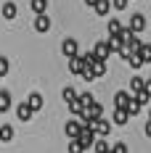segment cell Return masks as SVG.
I'll use <instances>...</instances> for the list:
<instances>
[{
  "instance_id": "1",
  "label": "cell",
  "mask_w": 151,
  "mask_h": 153,
  "mask_svg": "<svg viewBox=\"0 0 151 153\" xmlns=\"http://www.w3.org/2000/svg\"><path fill=\"white\" fill-rule=\"evenodd\" d=\"M88 127H90L98 137H106V135L111 132V124L106 122V119H101V116H98V119H90V124H88Z\"/></svg>"
},
{
  "instance_id": "2",
  "label": "cell",
  "mask_w": 151,
  "mask_h": 153,
  "mask_svg": "<svg viewBox=\"0 0 151 153\" xmlns=\"http://www.w3.org/2000/svg\"><path fill=\"white\" fill-rule=\"evenodd\" d=\"M77 140H80V143H82V148L88 151V148H93V145H95V140H98V135L93 132L90 127H82V132L77 135Z\"/></svg>"
},
{
  "instance_id": "3",
  "label": "cell",
  "mask_w": 151,
  "mask_h": 153,
  "mask_svg": "<svg viewBox=\"0 0 151 153\" xmlns=\"http://www.w3.org/2000/svg\"><path fill=\"white\" fill-rule=\"evenodd\" d=\"M61 53H64L66 58H72V56H77V53H80V45H77L74 37H66V40L61 42Z\"/></svg>"
},
{
  "instance_id": "4",
  "label": "cell",
  "mask_w": 151,
  "mask_h": 153,
  "mask_svg": "<svg viewBox=\"0 0 151 153\" xmlns=\"http://www.w3.org/2000/svg\"><path fill=\"white\" fill-rule=\"evenodd\" d=\"M127 27L135 32V34H140V32L146 29V16H143V13H133V16H130V24H127Z\"/></svg>"
},
{
  "instance_id": "5",
  "label": "cell",
  "mask_w": 151,
  "mask_h": 153,
  "mask_svg": "<svg viewBox=\"0 0 151 153\" xmlns=\"http://www.w3.org/2000/svg\"><path fill=\"white\" fill-rule=\"evenodd\" d=\"M35 32H40V34L50 32V16L48 13H37V19H35Z\"/></svg>"
},
{
  "instance_id": "6",
  "label": "cell",
  "mask_w": 151,
  "mask_h": 153,
  "mask_svg": "<svg viewBox=\"0 0 151 153\" xmlns=\"http://www.w3.org/2000/svg\"><path fill=\"white\" fill-rule=\"evenodd\" d=\"M93 53H95V58H98V61H106V58L111 56V48H109V40H104V42H95Z\"/></svg>"
},
{
  "instance_id": "7",
  "label": "cell",
  "mask_w": 151,
  "mask_h": 153,
  "mask_svg": "<svg viewBox=\"0 0 151 153\" xmlns=\"http://www.w3.org/2000/svg\"><path fill=\"white\" fill-rule=\"evenodd\" d=\"M64 132L69 135V140H72V137H77V135L82 132V122H80V119H69V122L64 124Z\"/></svg>"
},
{
  "instance_id": "8",
  "label": "cell",
  "mask_w": 151,
  "mask_h": 153,
  "mask_svg": "<svg viewBox=\"0 0 151 153\" xmlns=\"http://www.w3.org/2000/svg\"><path fill=\"white\" fill-rule=\"evenodd\" d=\"M85 66H88V63L82 61V56H80V53L69 58V71H72V74H82V71H85Z\"/></svg>"
},
{
  "instance_id": "9",
  "label": "cell",
  "mask_w": 151,
  "mask_h": 153,
  "mask_svg": "<svg viewBox=\"0 0 151 153\" xmlns=\"http://www.w3.org/2000/svg\"><path fill=\"white\" fill-rule=\"evenodd\" d=\"M133 100V95L127 90H119L117 95H114V108H127V103Z\"/></svg>"
},
{
  "instance_id": "10",
  "label": "cell",
  "mask_w": 151,
  "mask_h": 153,
  "mask_svg": "<svg viewBox=\"0 0 151 153\" xmlns=\"http://www.w3.org/2000/svg\"><path fill=\"white\" fill-rule=\"evenodd\" d=\"M16 116H19L21 122H29L32 116H35V111H32V106H29V103H21V106L16 108Z\"/></svg>"
},
{
  "instance_id": "11",
  "label": "cell",
  "mask_w": 151,
  "mask_h": 153,
  "mask_svg": "<svg viewBox=\"0 0 151 153\" xmlns=\"http://www.w3.org/2000/svg\"><path fill=\"white\" fill-rule=\"evenodd\" d=\"M85 116H90V119H98V116H104V106H101L98 100H93L90 106L85 108Z\"/></svg>"
},
{
  "instance_id": "12",
  "label": "cell",
  "mask_w": 151,
  "mask_h": 153,
  "mask_svg": "<svg viewBox=\"0 0 151 153\" xmlns=\"http://www.w3.org/2000/svg\"><path fill=\"white\" fill-rule=\"evenodd\" d=\"M127 122H130V114H127V108H114V124L125 127Z\"/></svg>"
},
{
  "instance_id": "13",
  "label": "cell",
  "mask_w": 151,
  "mask_h": 153,
  "mask_svg": "<svg viewBox=\"0 0 151 153\" xmlns=\"http://www.w3.org/2000/svg\"><path fill=\"white\" fill-rule=\"evenodd\" d=\"M93 11L98 16H106L109 11H111V0H95V5H93Z\"/></svg>"
},
{
  "instance_id": "14",
  "label": "cell",
  "mask_w": 151,
  "mask_h": 153,
  "mask_svg": "<svg viewBox=\"0 0 151 153\" xmlns=\"http://www.w3.org/2000/svg\"><path fill=\"white\" fill-rule=\"evenodd\" d=\"M3 19H16V3L14 0H8V3H3Z\"/></svg>"
},
{
  "instance_id": "15",
  "label": "cell",
  "mask_w": 151,
  "mask_h": 153,
  "mask_svg": "<svg viewBox=\"0 0 151 153\" xmlns=\"http://www.w3.org/2000/svg\"><path fill=\"white\" fill-rule=\"evenodd\" d=\"M109 48H111V53H119V50H125V42H122L119 34H111V37H109Z\"/></svg>"
},
{
  "instance_id": "16",
  "label": "cell",
  "mask_w": 151,
  "mask_h": 153,
  "mask_svg": "<svg viewBox=\"0 0 151 153\" xmlns=\"http://www.w3.org/2000/svg\"><path fill=\"white\" fill-rule=\"evenodd\" d=\"M14 140V127L11 124H3L0 127V143H11Z\"/></svg>"
},
{
  "instance_id": "17",
  "label": "cell",
  "mask_w": 151,
  "mask_h": 153,
  "mask_svg": "<svg viewBox=\"0 0 151 153\" xmlns=\"http://www.w3.org/2000/svg\"><path fill=\"white\" fill-rule=\"evenodd\" d=\"M11 108V92L8 90H0V114H5Z\"/></svg>"
},
{
  "instance_id": "18",
  "label": "cell",
  "mask_w": 151,
  "mask_h": 153,
  "mask_svg": "<svg viewBox=\"0 0 151 153\" xmlns=\"http://www.w3.org/2000/svg\"><path fill=\"white\" fill-rule=\"evenodd\" d=\"M27 103L32 106V111H40V108H43V95H40V92H32L29 98H27Z\"/></svg>"
},
{
  "instance_id": "19",
  "label": "cell",
  "mask_w": 151,
  "mask_h": 153,
  "mask_svg": "<svg viewBox=\"0 0 151 153\" xmlns=\"http://www.w3.org/2000/svg\"><path fill=\"white\" fill-rule=\"evenodd\" d=\"M29 8L35 13H45L48 11V0H29Z\"/></svg>"
},
{
  "instance_id": "20",
  "label": "cell",
  "mask_w": 151,
  "mask_h": 153,
  "mask_svg": "<svg viewBox=\"0 0 151 153\" xmlns=\"http://www.w3.org/2000/svg\"><path fill=\"white\" fill-rule=\"evenodd\" d=\"M138 56H140V61H143V63H151V45L143 42V45L138 48Z\"/></svg>"
},
{
  "instance_id": "21",
  "label": "cell",
  "mask_w": 151,
  "mask_h": 153,
  "mask_svg": "<svg viewBox=\"0 0 151 153\" xmlns=\"http://www.w3.org/2000/svg\"><path fill=\"white\" fill-rule=\"evenodd\" d=\"M90 69H93V74H95V76H104L106 74V61H98V58H95V61L90 63Z\"/></svg>"
},
{
  "instance_id": "22",
  "label": "cell",
  "mask_w": 151,
  "mask_h": 153,
  "mask_svg": "<svg viewBox=\"0 0 151 153\" xmlns=\"http://www.w3.org/2000/svg\"><path fill=\"white\" fill-rule=\"evenodd\" d=\"M140 103H138V98L135 95H133V100H130V103H127V114H130V116H138V114H140Z\"/></svg>"
},
{
  "instance_id": "23",
  "label": "cell",
  "mask_w": 151,
  "mask_h": 153,
  "mask_svg": "<svg viewBox=\"0 0 151 153\" xmlns=\"http://www.w3.org/2000/svg\"><path fill=\"white\" fill-rule=\"evenodd\" d=\"M143 85H146L143 76H133V79H130V90H133V92H140V90H143Z\"/></svg>"
},
{
  "instance_id": "24",
  "label": "cell",
  "mask_w": 151,
  "mask_h": 153,
  "mask_svg": "<svg viewBox=\"0 0 151 153\" xmlns=\"http://www.w3.org/2000/svg\"><path fill=\"white\" fill-rule=\"evenodd\" d=\"M69 111H72V114H74V116H82V114H85V106H82V103H80V98H77V100H72V103H69Z\"/></svg>"
},
{
  "instance_id": "25",
  "label": "cell",
  "mask_w": 151,
  "mask_h": 153,
  "mask_svg": "<svg viewBox=\"0 0 151 153\" xmlns=\"http://www.w3.org/2000/svg\"><path fill=\"white\" fill-rule=\"evenodd\" d=\"M69 153H85V148H82V143L77 137H72L69 140Z\"/></svg>"
},
{
  "instance_id": "26",
  "label": "cell",
  "mask_w": 151,
  "mask_h": 153,
  "mask_svg": "<svg viewBox=\"0 0 151 153\" xmlns=\"http://www.w3.org/2000/svg\"><path fill=\"white\" fill-rule=\"evenodd\" d=\"M61 95H64V100H66V103L77 100V90H74V87H64V92H61Z\"/></svg>"
},
{
  "instance_id": "27",
  "label": "cell",
  "mask_w": 151,
  "mask_h": 153,
  "mask_svg": "<svg viewBox=\"0 0 151 153\" xmlns=\"http://www.w3.org/2000/svg\"><path fill=\"white\" fill-rule=\"evenodd\" d=\"M93 151H95V153H109L111 148H109V143H106V140H95V145H93Z\"/></svg>"
},
{
  "instance_id": "28",
  "label": "cell",
  "mask_w": 151,
  "mask_h": 153,
  "mask_svg": "<svg viewBox=\"0 0 151 153\" xmlns=\"http://www.w3.org/2000/svg\"><path fill=\"white\" fill-rule=\"evenodd\" d=\"M119 32H122V21L111 19V21H109V34H119Z\"/></svg>"
},
{
  "instance_id": "29",
  "label": "cell",
  "mask_w": 151,
  "mask_h": 153,
  "mask_svg": "<svg viewBox=\"0 0 151 153\" xmlns=\"http://www.w3.org/2000/svg\"><path fill=\"white\" fill-rule=\"evenodd\" d=\"M77 98H80V103H82L85 108H88L93 100H95V98H93V92H82V95H77Z\"/></svg>"
},
{
  "instance_id": "30",
  "label": "cell",
  "mask_w": 151,
  "mask_h": 153,
  "mask_svg": "<svg viewBox=\"0 0 151 153\" xmlns=\"http://www.w3.org/2000/svg\"><path fill=\"white\" fill-rule=\"evenodd\" d=\"M80 76H82L85 82H93V79H95V74H93V69H90V66H85V71H82Z\"/></svg>"
},
{
  "instance_id": "31",
  "label": "cell",
  "mask_w": 151,
  "mask_h": 153,
  "mask_svg": "<svg viewBox=\"0 0 151 153\" xmlns=\"http://www.w3.org/2000/svg\"><path fill=\"white\" fill-rule=\"evenodd\" d=\"M111 153H127V145L125 143H114L111 145Z\"/></svg>"
},
{
  "instance_id": "32",
  "label": "cell",
  "mask_w": 151,
  "mask_h": 153,
  "mask_svg": "<svg viewBox=\"0 0 151 153\" xmlns=\"http://www.w3.org/2000/svg\"><path fill=\"white\" fill-rule=\"evenodd\" d=\"M127 3H130V0H111V5H114L117 11H125V8H127Z\"/></svg>"
},
{
  "instance_id": "33",
  "label": "cell",
  "mask_w": 151,
  "mask_h": 153,
  "mask_svg": "<svg viewBox=\"0 0 151 153\" xmlns=\"http://www.w3.org/2000/svg\"><path fill=\"white\" fill-rule=\"evenodd\" d=\"M8 69H11L8 58H0V76H3V74H8Z\"/></svg>"
},
{
  "instance_id": "34",
  "label": "cell",
  "mask_w": 151,
  "mask_h": 153,
  "mask_svg": "<svg viewBox=\"0 0 151 153\" xmlns=\"http://www.w3.org/2000/svg\"><path fill=\"white\" fill-rule=\"evenodd\" d=\"M143 92L151 98V79H146V85H143Z\"/></svg>"
},
{
  "instance_id": "35",
  "label": "cell",
  "mask_w": 151,
  "mask_h": 153,
  "mask_svg": "<svg viewBox=\"0 0 151 153\" xmlns=\"http://www.w3.org/2000/svg\"><path fill=\"white\" fill-rule=\"evenodd\" d=\"M146 135H149V137H151V119H149V122H146Z\"/></svg>"
},
{
  "instance_id": "36",
  "label": "cell",
  "mask_w": 151,
  "mask_h": 153,
  "mask_svg": "<svg viewBox=\"0 0 151 153\" xmlns=\"http://www.w3.org/2000/svg\"><path fill=\"white\" fill-rule=\"evenodd\" d=\"M85 5H90V8H93V5H95V0H85Z\"/></svg>"
},
{
  "instance_id": "37",
  "label": "cell",
  "mask_w": 151,
  "mask_h": 153,
  "mask_svg": "<svg viewBox=\"0 0 151 153\" xmlns=\"http://www.w3.org/2000/svg\"><path fill=\"white\" fill-rule=\"evenodd\" d=\"M149 79H151V76H149Z\"/></svg>"
}]
</instances>
